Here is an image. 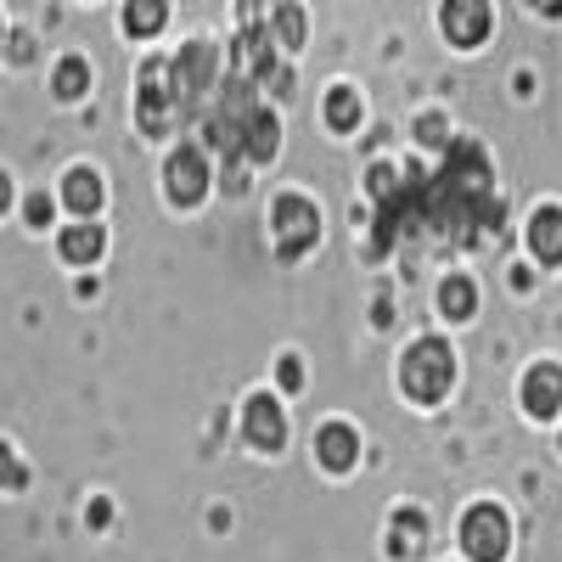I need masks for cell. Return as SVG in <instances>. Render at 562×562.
Listing matches in <instances>:
<instances>
[{"instance_id":"6da1fadb","label":"cell","mask_w":562,"mask_h":562,"mask_svg":"<svg viewBox=\"0 0 562 562\" xmlns=\"http://www.w3.org/2000/svg\"><path fill=\"white\" fill-rule=\"evenodd\" d=\"M400 378H405V394L422 400V405H439L456 383V355L445 338H416L405 349V366H400Z\"/></svg>"},{"instance_id":"7a4b0ae2","label":"cell","mask_w":562,"mask_h":562,"mask_svg":"<svg viewBox=\"0 0 562 562\" xmlns=\"http://www.w3.org/2000/svg\"><path fill=\"white\" fill-rule=\"evenodd\" d=\"M175 102H180V90H175V68L169 63H158V57H147L140 63V130L147 135H164L169 130V119H175Z\"/></svg>"},{"instance_id":"3957f363","label":"cell","mask_w":562,"mask_h":562,"mask_svg":"<svg viewBox=\"0 0 562 562\" xmlns=\"http://www.w3.org/2000/svg\"><path fill=\"white\" fill-rule=\"evenodd\" d=\"M461 546H467V557H473V562H501L506 546H512V524L501 518L495 506H473L461 518Z\"/></svg>"},{"instance_id":"277c9868","label":"cell","mask_w":562,"mask_h":562,"mask_svg":"<svg viewBox=\"0 0 562 562\" xmlns=\"http://www.w3.org/2000/svg\"><path fill=\"white\" fill-rule=\"evenodd\" d=\"M276 237H281V259L304 254V248L321 237V214H315V203L299 198V192L276 198Z\"/></svg>"},{"instance_id":"5b68a950","label":"cell","mask_w":562,"mask_h":562,"mask_svg":"<svg viewBox=\"0 0 562 562\" xmlns=\"http://www.w3.org/2000/svg\"><path fill=\"white\" fill-rule=\"evenodd\" d=\"M214 74H220V52L209 40H192L180 52V63H175V85H180V102H198V97H209V85H214Z\"/></svg>"},{"instance_id":"8992f818","label":"cell","mask_w":562,"mask_h":562,"mask_svg":"<svg viewBox=\"0 0 562 562\" xmlns=\"http://www.w3.org/2000/svg\"><path fill=\"white\" fill-rule=\"evenodd\" d=\"M164 180H169V192H175V203H198V198L209 192V158H203L198 147H180V153L169 158Z\"/></svg>"},{"instance_id":"52a82bcc","label":"cell","mask_w":562,"mask_h":562,"mask_svg":"<svg viewBox=\"0 0 562 562\" xmlns=\"http://www.w3.org/2000/svg\"><path fill=\"white\" fill-rule=\"evenodd\" d=\"M243 434L254 450H281V439H288V422H281V405L270 394H254L248 411H243Z\"/></svg>"},{"instance_id":"ba28073f","label":"cell","mask_w":562,"mask_h":562,"mask_svg":"<svg viewBox=\"0 0 562 562\" xmlns=\"http://www.w3.org/2000/svg\"><path fill=\"white\" fill-rule=\"evenodd\" d=\"M439 23H445L450 45H479L490 34V7H484V0H450Z\"/></svg>"},{"instance_id":"9c48e42d","label":"cell","mask_w":562,"mask_h":562,"mask_svg":"<svg viewBox=\"0 0 562 562\" xmlns=\"http://www.w3.org/2000/svg\"><path fill=\"white\" fill-rule=\"evenodd\" d=\"M315 450H321L326 473H349V467L360 461V434L349 428V422H326L321 439H315Z\"/></svg>"},{"instance_id":"30bf717a","label":"cell","mask_w":562,"mask_h":562,"mask_svg":"<svg viewBox=\"0 0 562 562\" xmlns=\"http://www.w3.org/2000/svg\"><path fill=\"white\" fill-rule=\"evenodd\" d=\"M276 140H281L276 113H270V108H254V113L243 119V130H237V153L254 158V164H265V158H276Z\"/></svg>"},{"instance_id":"8fae6325","label":"cell","mask_w":562,"mask_h":562,"mask_svg":"<svg viewBox=\"0 0 562 562\" xmlns=\"http://www.w3.org/2000/svg\"><path fill=\"white\" fill-rule=\"evenodd\" d=\"M524 405L529 416H557L562 411V371L557 366H535L524 378Z\"/></svg>"},{"instance_id":"7c38bea8","label":"cell","mask_w":562,"mask_h":562,"mask_svg":"<svg viewBox=\"0 0 562 562\" xmlns=\"http://www.w3.org/2000/svg\"><path fill=\"white\" fill-rule=\"evenodd\" d=\"M237 52H243V68L259 79V74H276V52H270V34L254 23V12H243V40H237Z\"/></svg>"},{"instance_id":"4fadbf2b","label":"cell","mask_w":562,"mask_h":562,"mask_svg":"<svg viewBox=\"0 0 562 562\" xmlns=\"http://www.w3.org/2000/svg\"><path fill=\"white\" fill-rule=\"evenodd\" d=\"M63 203H68L74 214H97V209H102V180H97V169H68V175H63Z\"/></svg>"},{"instance_id":"5bb4252c","label":"cell","mask_w":562,"mask_h":562,"mask_svg":"<svg viewBox=\"0 0 562 562\" xmlns=\"http://www.w3.org/2000/svg\"><path fill=\"white\" fill-rule=\"evenodd\" d=\"M529 243H535V254H540L546 265L562 259V209H540V214L529 220Z\"/></svg>"},{"instance_id":"9a60e30c","label":"cell","mask_w":562,"mask_h":562,"mask_svg":"<svg viewBox=\"0 0 562 562\" xmlns=\"http://www.w3.org/2000/svg\"><path fill=\"white\" fill-rule=\"evenodd\" d=\"M63 259H74V265L102 259V225H68L63 231Z\"/></svg>"},{"instance_id":"2e32d148","label":"cell","mask_w":562,"mask_h":562,"mask_svg":"<svg viewBox=\"0 0 562 562\" xmlns=\"http://www.w3.org/2000/svg\"><path fill=\"white\" fill-rule=\"evenodd\" d=\"M439 310H445L450 321H467V315L479 310V288H473L467 276H450L445 288H439Z\"/></svg>"},{"instance_id":"e0dca14e","label":"cell","mask_w":562,"mask_h":562,"mask_svg":"<svg viewBox=\"0 0 562 562\" xmlns=\"http://www.w3.org/2000/svg\"><path fill=\"white\" fill-rule=\"evenodd\" d=\"M326 124H333V130H355L360 124V97L349 85H338L333 97H326Z\"/></svg>"},{"instance_id":"ac0fdd59","label":"cell","mask_w":562,"mask_h":562,"mask_svg":"<svg viewBox=\"0 0 562 562\" xmlns=\"http://www.w3.org/2000/svg\"><path fill=\"white\" fill-rule=\"evenodd\" d=\"M85 85H90L85 57H63V63H57V97H63V102H79V97H85Z\"/></svg>"},{"instance_id":"d6986e66","label":"cell","mask_w":562,"mask_h":562,"mask_svg":"<svg viewBox=\"0 0 562 562\" xmlns=\"http://www.w3.org/2000/svg\"><path fill=\"white\" fill-rule=\"evenodd\" d=\"M164 18H169L164 0H135V7L124 12V29L130 34H153V29H164Z\"/></svg>"},{"instance_id":"ffe728a7","label":"cell","mask_w":562,"mask_h":562,"mask_svg":"<svg viewBox=\"0 0 562 562\" xmlns=\"http://www.w3.org/2000/svg\"><path fill=\"white\" fill-rule=\"evenodd\" d=\"M422 535H428V524H422L416 512H405V518L389 529V540H394V551H400V557H416V551H422Z\"/></svg>"},{"instance_id":"44dd1931","label":"cell","mask_w":562,"mask_h":562,"mask_svg":"<svg viewBox=\"0 0 562 562\" xmlns=\"http://www.w3.org/2000/svg\"><path fill=\"white\" fill-rule=\"evenodd\" d=\"M276 34H281L288 52H299V45H304V12L299 7H276Z\"/></svg>"},{"instance_id":"7402d4cb","label":"cell","mask_w":562,"mask_h":562,"mask_svg":"<svg viewBox=\"0 0 562 562\" xmlns=\"http://www.w3.org/2000/svg\"><path fill=\"white\" fill-rule=\"evenodd\" d=\"M29 473H23V467H18V456L7 450V445H0V484H23Z\"/></svg>"},{"instance_id":"603a6c76","label":"cell","mask_w":562,"mask_h":562,"mask_svg":"<svg viewBox=\"0 0 562 562\" xmlns=\"http://www.w3.org/2000/svg\"><path fill=\"white\" fill-rule=\"evenodd\" d=\"M276 378H281V389H304V366H299V360L288 355V360L276 366Z\"/></svg>"},{"instance_id":"cb8c5ba5","label":"cell","mask_w":562,"mask_h":562,"mask_svg":"<svg viewBox=\"0 0 562 562\" xmlns=\"http://www.w3.org/2000/svg\"><path fill=\"white\" fill-rule=\"evenodd\" d=\"M416 130H422V140H428V147H439V140H445V119H422Z\"/></svg>"},{"instance_id":"d4e9b609","label":"cell","mask_w":562,"mask_h":562,"mask_svg":"<svg viewBox=\"0 0 562 562\" xmlns=\"http://www.w3.org/2000/svg\"><path fill=\"white\" fill-rule=\"evenodd\" d=\"M29 220L45 225V220H52V203H45V198H29Z\"/></svg>"},{"instance_id":"484cf974","label":"cell","mask_w":562,"mask_h":562,"mask_svg":"<svg viewBox=\"0 0 562 562\" xmlns=\"http://www.w3.org/2000/svg\"><path fill=\"white\" fill-rule=\"evenodd\" d=\"M7 203H12V180L0 175V214H7Z\"/></svg>"}]
</instances>
